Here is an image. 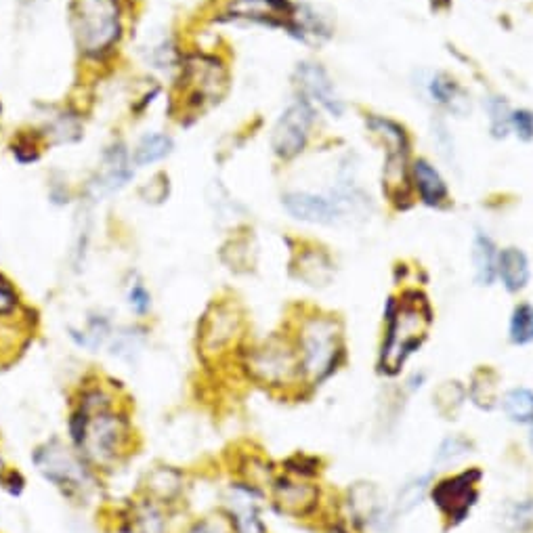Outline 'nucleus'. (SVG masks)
<instances>
[{"label": "nucleus", "mask_w": 533, "mask_h": 533, "mask_svg": "<svg viewBox=\"0 0 533 533\" xmlns=\"http://www.w3.org/2000/svg\"><path fill=\"white\" fill-rule=\"evenodd\" d=\"M76 452L97 471H110L133 445V424L126 412L116 408L114 395L103 387L82 393L70 418Z\"/></svg>", "instance_id": "f257e3e1"}, {"label": "nucleus", "mask_w": 533, "mask_h": 533, "mask_svg": "<svg viewBox=\"0 0 533 533\" xmlns=\"http://www.w3.org/2000/svg\"><path fill=\"white\" fill-rule=\"evenodd\" d=\"M433 313L426 298L418 292L403 296L387 309V332L380 349L378 368L382 374L395 376L429 336Z\"/></svg>", "instance_id": "f03ea898"}, {"label": "nucleus", "mask_w": 533, "mask_h": 533, "mask_svg": "<svg viewBox=\"0 0 533 533\" xmlns=\"http://www.w3.org/2000/svg\"><path fill=\"white\" fill-rule=\"evenodd\" d=\"M294 347L301 359L305 382L319 387L343 364V328L332 317H311L301 326Z\"/></svg>", "instance_id": "7ed1b4c3"}, {"label": "nucleus", "mask_w": 533, "mask_h": 533, "mask_svg": "<svg viewBox=\"0 0 533 533\" xmlns=\"http://www.w3.org/2000/svg\"><path fill=\"white\" fill-rule=\"evenodd\" d=\"M32 460L38 473L53 483L66 498L82 502L93 494L97 481L89 462L76 452V447L51 439L36 447Z\"/></svg>", "instance_id": "20e7f679"}, {"label": "nucleus", "mask_w": 533, "mask_h": 533, "mask_svg": "<svg viewBox=\"0 0 533 533\" xmlns=\"http://www.w3.org/2000/svg\"><path fill=\"white\" fill-rule=\"evenodd\" d=\"M244 370L252 382L271 391L294 389L305 382L296 347L282 336H271L263 345L246 351Z\"/></svg>", "instance_id": "39448f33"}, {"label": "nucleus", "mask_w": 533, "mask_h": 533, "mask_svg": "<svg viewBox=\"0 0 533 533\" xmlns=\"http://www.w3.org/2000/svg\"><path fill=\"white\" fill-rule=\"evenodd\" d=\"M74 32L84 53L108 51L120 36V11L116 0H74Z\"/></svg>", "instance_id": "423d86ee"}, {"label": "nucleus", "mask_w": 533, "mask_h": 533, "mask_svg": "<svg viewBox=\"0 0 533 533\" xmlns=\"http://www.w3.org/2000/svg\"><path fill=\"white\" fill-rule=\"evenodd\" d=\"M242 330L244 322L236 307L229 303L210 307L198 328V355L206 364L223 359L238 345Z\"/></svg>", "instance_id": "0eeeda50"}, {"label": "nucleus", "mask_w": 533, "mask_h": 533, "mask_svg": "<svg viewBox=\"0 0 533 533\" xmlns=\"http://www.w3.org/2000/svg\"><path fill=\"white\" fill-rule=\"evenodd\" d=\"M483 473L479 468H468L454 477H447L433 487V502L450 525H460L471 515L479 500V483Z\"/></svg>", "instance_id": "6e6552de"}, {"label": "nucleus", "mask_w": 533, "mask_h": 533, "mask_svg": "<svg viewBox=\"0 0 533 533\" xmlns=\"http://www.w3.org/2000/svg\"><path fill=\"white\" fill-rule=\"evenodd\" d=\"M284 206L292 217L317 225L345 223L357 212V200L349 194L326 198V196L305 194V191H294V194L284 196Z\"/></svg>", "instance_id": "1a4fd4ad"}, {"label": "nucleus", "mask_w": 533, "mask_h": 533, "mask_svg": "<svg viewBox=\"0 0 533 533\" xmlns=\"http://www.w3.org/2000/svg\"><path fill=\"white\" fill-rule=\"evenodd\" d=\"M313 122V110L307 101H298L284 112L273 131V149L280 158H294L305 149L309 129Z\"/></svg>", "instance_id": "9d476101"}, {"label": "nucleus", "mask_w": 533, "mask_h": 533, "mask_svg": "<svg viewBox=\"0 0 533 533\" xmlns=\"http://www.w3.org/2000/svg\"><path fill=\"white\" fill-rule=\"evenodd\" d=\"M273 502L277 510L294 519H305L317 510L319 487L305 477L288 475L273 481Z\"/></svg>", "instance_id": "9b49d317"}, {"label": "nucleus", "mask_w": 533, "mask_h": 533, "mask_svg": "<svg viewBox=\"0 0 533 533\" xmlns=\"http://www.w3.org/2000/svg\"><path fill=\"white\" fill-rule=\"evenodd\" d=\"M227 13L233 19H252L294 32V9L288 0H231Z\"/></svg>", "instance_id": "f8f14e48"}, {"label": "nucleus", "mask_w": 533, "mask_h": 533, "mask_svg": "<svg viewBox=\"0 0 533 533\" xmlns=\"http://www.w3.org/2000/svg\"><path fill=\"white\" fill-rule=\"evenodd\" d=\"M227 506V517L231 521L233 533H267V527L259 517L257 487L248 483L233 485Z\"/></svg>", "instance_id": "ddd939ff"}, {"label": "nucleus", "mask_w": 533, "mask_h": 533, "mask_svg": "<svg viewBox=\"0 0 533 533\" xmlns=\"http://www.w3.org/2000/svg\"><path fill=\"white\" fill-rule=\"evenodd\" d=\"M296 74L298 80H301V89L311 101L322 105V108L332 116H340L345 112V105L336 95L334 82L330 80L326 70L315 66V63H301V68H298Z\"/></svg>", "instance_id": "4468645a"}, {"label": "nucleus", "mask_w": 533, "mask_h": 533, "mask_svg": "<svg viewBox=\"0 0 533 533\" xmlns=\"http://www.w3.org/2000/svg\"><path fill=\"white\" fill-rule=\"evenodd\" d=\"M498 275L508 292H521L529 284V261L519 248H504L498 254Z\"/></svg>", "instance_id": "2eb2a0df"}, {"label": "nucleus", "mask_w": 533, "mask_h": 533, "mask_svg": "<svg viewBox=\"0 0 533 533\" xmlns=\"http://www.w3.org/2000/svg\"><path fill=\"white\" fill-rule=\"evenodd\" d=\"M412 175H414V183L418 194L422 198L424 204L429 206H439L447 200V187L445 181L441 179V175L437 170L426 162V160H416L412 166Z\"/></svg>", "instance_id": "dca6fc26"}, {"label": "nucleus", "mask_w": 533, "mask_h": 533, "mask_svg": "<svg viewBox=\"0 0 533 533\" xmlns=\"http://www.w3.org/2000/svg\"><path fill=\"white\" fill-rule=\"evenodd\" d=\"M147 496L152 498L156 504H170L175 498H179L183 489V477L177 473L175 468L170 466H160L156 471L147 475Z\"/></svg>", "instance_id": "f3484780"}, {"label": "nucleus", "mask_w": 533, "mask_h": 533, "mask_svg": "<svg viewBox=\"0 0 533 533\" xmlns=\"http://www.w3.org/2000/svg\"><path fill=\"white\" fill-rule=\"evenodd\" d=\"M429 93L431 97L447 108L450 112L464 116L468 110H471V103H468V97L464 91L458 87V82L450 78L447 74H435L429 82Z\"/></svg>", "instance_id": "a211bd4d"}, {"label": "nucleus", "mask_w": 533, "mask_h": 533, "mask_svg": "<svg viewBox=\"0 0 533 533\" xmlns=\"http://www.w3.org/2000/svg\"><path fill=\"white\" fill-rule=\"evenodd\" d=\"M498 248L494 240L485 236V233H477L473 242V265L477 282L481 286H492L498 275Z\"/></svg>", "instance_id": "6ab92c4d"}, {"label": "nucleus", "mask_w": 533, "mask_h": 533, "mask_svg": "<svg viewBox=\"0 0 533 533\" xmlns=\"http://www.w3.org/2000/svg\"><path fill=\"white\" fill-rule=\"evenodd\" d=\"M498 374L492 368H479L468 385V397L481 410H494L498 405Z\"/></svg>", "instance_id": "aec40b11"}, {"label": "nucleus", "mask_w": 533, "mask_h": 533, "mask_svg": "<svg viewBox=\"0 0 533 533\" xmlns=\"http://www.w3.org/2000/svg\"><path fill=\"white\" fill-rule=\"evenodd\" d=\"M468 397V391L460 385L458 380H445L433 393V405L439 416L445 420H456L458 412Z\"/></svg>", "instance_id": "412c9836"}, {"label": "nucleus", "mask_w": 533, "mask_h": 533, "mask_svg": "<svg viewBox=\"0 0 533 533\" xmlns=\"http://www.w3.org/2000/svg\"><path fill=\"white\" fill-rule=\"evenodd\" d=\"M502 410L510 422L531 426L533 424V391L525 387L506 391L502 397Z\"/></svg>", "instance_id": "4be33fe9"}, {"label": "nucleus", "mask_w": 533, "mask_h": 533, "mask_svg": "<svg viewBox=\"0 0 533 533\" xmlns=\"http://www.w3.org/2000/svg\"><path fill=\"white\" fill-rule=\"evenodd\" d=\"M298 277L309 286H326L332 280V263L322 252H305L298 259Z\"/></svg>", "instance_id": "5701e85b"}, {"label": "nucleus", "mask_w": 533, "mask_h": 533, "mask_svg": "<svg viewBox=\"0 0 533 533\" xmlns=\"http://www.w3.org/2000/svg\"><path fill=\"white\" fill-rule=\"evenodd\" d=\"M129 529L131 533H166V523L158 510V504L147 500L145 504L133 508Z\"/></svg>", "instance_id": "b1692460"}, {"label": "nucleus", "mask_w": 533, "mask_h": 533, "mask_svg": "<svg viewBox=\"0 0 533 533\" xmlns=\"http://www.w3.org/2000/svg\"><path fill=\"white\" fill-rule=\"evenodd\" d=\"M429 487H431V475H420V477H414L405 483L399 489L397 500H395L397 513H401V515L412 513L416 506L422 504L426 494H429Z\"/></svg>", "instance_id": "393cba45"}, {"label": "nucleus", "mask_w": 533, "mask_h": 533, "mask_svg": "<svg viewBox=\"0 0 533 533\" xmlns=\"http://www.w3.org/2000/svg\"><path fill=\"white\" fill-rule=\"evenodd\" d=\"M508 336H510V343L517 347H525L533 343V305L521 303L515 307L513 315H510Z\"/></svg>", "instance_id": "a878e982"}, {"label": "nucleus", "mask_w": 533, "mask_h": 533, "mask_svg": "<svg viewBox=\"0 0 533 533\" xmlns=\"http://www.w3.org/2000/svg\"><path fill=\"white\" fill-rule=\"evenodd\" d=\"M368 126L378 133L389 145V156H408V137H405L403 129L387 118H370Z\"/></svg>", "instance_id": "bb28decb"}, {"label": "nucleus", "mask_w": 533, "mask_h": 533, "mask_svg": "<svg viewBox=\"0 0 533 533\" xmlns=\"http://www.w3.org/2000/svg\"><path fill=\"white\" fill-rule=\"evenodd\" d=\"M170 149H173V141L166 135H147L135 152V162L139 166L145 164H154L162 158H166L170 154Z\"/></svg>", "instance_id": "cd10ccee"}, {"label": "nucleus", "mask_w": 533, "mask_h": 533, "mask_svg": "<svg viewBox=\"0 0 533 533\" xmlns=\"http://www.w3.org/2000/svg\"><path fill=\"white\" fill-rule=\"evenodd\" d=\"M504 525L515 533L533 531V498L510 504L504 513Z\"/></svg>", "instance_id": "c85d7f7f"}, {"label": "nucleus", "mask_w": 533, "mask_h": 533, "mask_svg": "<svg viewBox=\"0 0 533 533\" xmlns=\"http://www.w3.org/2000/svg\"><path fill=\"white\" fill-rule=\"evenodd\" d=\"M471 450H473V441L471 439H466L462 435H452V437H447V439H443L439 443L437 454H435V462L439 466L454 464L460 458L471 454Z\"/></svg>", "instance_id": "c756f323"}, {"label": "nucleus", "mask_w": 533, "mask_h": 533, "mask_svg": "<svg viewBox=\"0 0 533 533\" xmlns=\"http://www.w3.org/2000/svg\"><path fill=\"white\" fill-rule=\"evenodd\" d=\"M487 110H489V120H492V133L496 137H504L508 133V126H510V110H508V105L506 101L494 97V99H489L487 103Z\"/></svg>", "instance_id": "7c9ffc66"}, {"label": "nucleus", "mask_w": 533, "mask_h": 533, "mask_svg": "<svg viewBox=\"0 0 533 533\" xmlns=\"http://www.w3.org/2000/svg\"><path fill=\"white\" fill-rule=\"evenodd\" d=\"M185 533H233L229 517H204L198 519Z\"/></svg>", "instance_id": "2f4dec72"}, {"label": "nucleus", "mask_w": 533, "mask_h": 533, "mask_svg": "<svg viewBox=\"0 0 533 533\" xmlns=\"http://www.w3.org/2000/svg\"><path fill=\"white\" fill-rule=\"evenodd\" d=\"M17 292L7 277L0 275V317H7L17 309Z\"/></svg>", "instance_id": "473e14b6"}, {"label": "nucleus", "mask_w": 533, "mask_h": 533, "mask_svg": "<svg viewBox=\"0 0 533 533\" xmlns=\"http://www.w3.org/2000/svg\"><path fill=\"white\" fill-rule=\"evenodd\" d=\"M129 305L139 313L145 315L152 307V296H149L147 288L143 284H133L129 290Z\"/></svg>", "instance_id": "72a5a7b5"}, {"label": "nucleus", "mask_w": 533, "mask_h": 533, "mask_svg": "<svg viewBox=\"0 0 533 533\" xmlns=\"http://www.w3.org/2000/svg\"><path fill=\"white\" fill-rule=\"evenodd\" d=\"M510 124L515 126V131L521 139L529 141L533 139V114L527 110H519L513 116H510Z\"/></svg>", "instance_id": "f704fd0d"}, {"label": "nucleus", "mask_w": 533, "mask_h": 533, "mask_svg": "<svg viewBox=\"0 0 533 533\" xmlns=\"http://www.w3.org/2000/svg\"><path fill=\"white\" fill-rule=\"evenodd\" d=\"M0 483H3V487L13 496H19L21 489H24V485H26L24 477L19 475V471H13V468H7V473L0 477Z\"/></svg>", "instance_id": "c9c22d12"}, {"label": "nucleus", "mask_w": 533, "mask_h": 533, "mask_svg": "<svg viewBox=\"0 0 533 533\" xmlns=\"http://www.w3.org/2000/svg\"><path fill=\"white\" fill-rule=\"evenodd\" d=\"M7 473V466H5V460H3V456H0V477H3Z\"/></svg>", "instance_id": "e433bc0d"}, {"label": "nucleus", "mask_w": 533, "mask_h": 533, "mask_svg": "<svg viewBox=\"0 0 533 533\" xmlns=\"http://www.w3.org/2000/svg\"><path fill=\"white\" fill-rule=\"evenodd\" d=\"M529 443H531V450H533V431H531V437H529Z\"/></svg>", "instance_id": "4c0bfd02"}]
</instances>
